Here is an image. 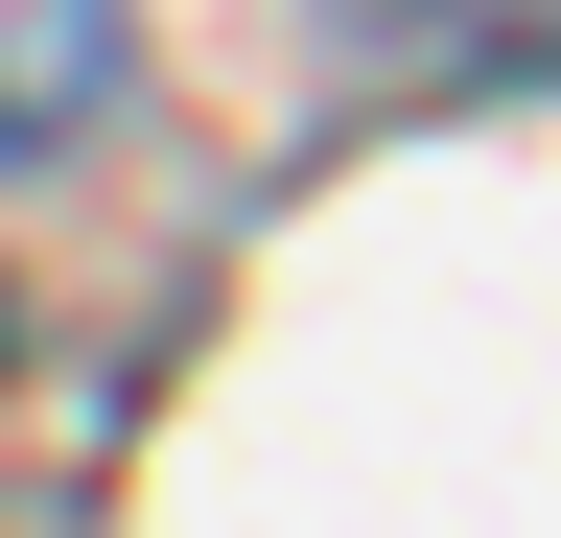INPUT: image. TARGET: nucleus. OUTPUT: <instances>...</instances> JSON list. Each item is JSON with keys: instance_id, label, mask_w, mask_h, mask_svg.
<instances>
[{"instance_id": "f257e3e1", "label": "nucleus", "mask_w": 561, "mask_h": 538, "mask_svg": "<svg viewBox=\"0 0 561 538\" xmlns=\"http://www.w3.org/2000/svg\"><path fill=\"white\" fill-rule=\"evenodd\" d=\"M140 71V0H0V164H47V141H94Z\"/></svg>"}]
</instances>
